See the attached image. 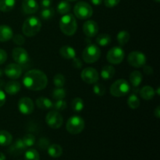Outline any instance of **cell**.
I'll return each instance as SVG.
<instances>
[{"label": "cell", "mask_w": 160, "mask_h": 160, "mask_svg": "<svg viewBox=\"0 0 160 160\" xmlns=\"http://www.w3.org/2000/svg\"><path fill=\"white\" fill-rule=\"evenodd\" d=\"M106 59L108 62L114 65L120 64L124 59V51L121 47H112L108 52Z\"/></svg>", "instance_id": "obj_9"}, {"label": "cell", "mask_w": 160, "mask_h": 160, "mask_svg": "<svg viewBox=\"0 0 160 160\" xmlns=\"http://www.w3.org/2000/svg\"><path fill=\"white\" fill-rule=\"evenodd\" d=\"M85 127L84 120L79 116H73L70 117L67 122V131L71 134H78L83 131Z\"/></svg>", "instance_id": "obj_5"}, {"label": "cell", "mask_w": 160, "mask_h": 160, "mask_svg": "<svg viewBox=\"0 0 160 160\" xmlns=\"http://www.w3.org/2000/svg\"><path fill=\"white\" fill-rule=\"evenodd\" d=\"M14 61L19 65H24L30 60V56L28 52L21 47H17L13 48L12 52Z\"/></svg>", "instance_id": "obj_12"}, {"label": "cell", "mask_w": 160, "mask_h": 160, "mask_svg": "<svg viewBox=\"0 0 160 160\" xmlns=\"http://www.w3.org/2000/svg\"><path fill=\"white\" fill-rule=\"evenodd\" d=\"M42 29V22L40 19L35 17H30L25 20L22 26L23 34L27 37H34Z\"/></svg>", "instance_id": "obj_3"}, {"label": "cell", "mask_w": 160, "mask_h": 160, "mask_svg": "<svg viewBox=\"0 0 160 160\" xmlns=\"http://www.w3.org/2000/svg\"><path fill=\"white\" fill-rule=\"evenodd\" d=\"M96 42L100 46H106L111 42V37L108 34H101L97 36Z\"/></svg>", "instance_id": "obj_32"}, {"label": "cell", "mask_w": 160, "mask_h": 160, "mask_svg": "<svg viewBox=\"0 0 160 160\" xmlns=\"http://www.w3.org/2000/svg\"><path fill=\"white\" fill-rule=\"evenodd\" d=\"M50 145L49 140L45 138H42L39 139L38 142V146L40 149L45 150L48 148V146Z\"/></svg>", "instance_id": "obj_40"}, {"label": "cell", "mask_w": 160, "mask_h": 160, "mask_svg": "<svg viewBox=\"0 0 160 160\" xmlns=\"http://www.w3.org/2000/svg\"><path fill=\"white\" fill-rule=\"evenodd\" d=\"M7 53L4 49L0 48V65H2L3 63L6 62L7 60Z\"/></svg>", "instance_id": "obj_43"}, {"label": "cell", "mask_w": 160, "mask_h": 160, "mask_svg": "<svg viewBox=\"0 0 160 160\" xmlns=\"http://www.w3.org/2000/svg\"><path fill=\"white\" fill-rule=\"evenodd\" d=\"M12 41H13L14 44L17 45H22L24 44L25 42V38L23 35L20 34H15V35L12 36Z\"/></svg>", "instance_id": "obj_41"}, {"label": "cell", "mask_w": 160, "mask_h": 160, "mask_svg": "<svg viewBox=\"0 0 160 160\" xmlns=\"http://www.w3.org/2000/svg\"><path fill=\"white\" fill-rule=\"evenodd\" d=\"M81 77L83 81L88 84H95L98 82V78H99L98 71L92 67L84 68L81 72Z\"/></svg>", "instance_id": "obj_11"}, {"label": "cell", "mask_w": 160, "mask_h": 160, "mask_svg": "<svg viewBox=\"0 0 160 160\" xmlns=\"http://www.w3.org/2000/svg\"><path fill=\"white\" fill-rule=\"evenodd\" d=\"M45 122L52 129H59L63 123V118L60 112L56 110H52L46 114Z\"/></svg>", "instance_id": "obj_8"}, {"label": "cell", "mask_w": 160, "mask_h": 160, "mask_svg": "<svg viewBox=\"0 0 160 160\" xmlns=\"http://www.w3.org/2000/svg\"><path fill=\"white\" fill-rule=\"evenodd\" d=\"M0 160H6V156L2 152H0Z\"/></svg>", "instance_id": "obj_50"}, {"label": "cell", "mask_w": 160, "mask_h": 160, "mask_svg": "<svg viewBox=\"0 0 160 160\" xmlns=\"http://www.w3.org/2000/svg\"><path fill=\"white\" fill-rule=\"evenodd\" d=\"M55 15V10L53 8H44L40 12V17L42 20H49Z\"/></svg>", "instance_id": "obj_31"}, {"label": "cell", "mask_w": 160, "mask_h": 160, "mask_svg": "<svg viewBox=\"0 0 160 160\" xmlns=\"http://www.w3.org/2000/svg\"><path fill=\"white\" fill-rule=\"evenodd\" d=\"M36 105L41 109H49L53 107V102L45 97H39L36 100Z\"/></svg>", "instance_id": "obj_24"}, {"label": "cell", "mask_w": 160, "mask_h": 160, "mask_svg": "<svg viewBox=\"0 0 160 160\" xmlns=\"http://www.w3.org/2000/svg\"><path fill=\"white\" fill-rule=\"evenodd\" d=\"M115 72L116 70L112 66H105L102 69L101 76L102 79H104L105 81H108V80L112 79L113 78L114 75H115Z\"/></svg>", "instance_id": "obj_25"}, {"label": "cell", "mask_w": 160, "mask_h": 160, "mask_svg": "<svg viewBox=\"0 0 160 160\" xmlns=\"http://www.w3.org/2000/svg\"><path fill=\"white\" fill-rule=\"evenodd\" d=\"M16 0H0V11L4 12H9L14 8Z\"/></svg>", "instance_id": "obj_27"}, {"label": "cell", "mask_w": 160, "mask_h": 160, "mask_svg": "<svg viewBox=\"0 0 160 160\" xmlns=\"http://www.w3.org/2000/svg\"><path fill=\"white\" fill-rule=\"evenodd\" d=\"M154 116L157 119H159L160 117V106H157L156 108V109L154 110Z\"/></svg>", "instance_id": "obj_48"}, {"label": "cell", "mask_w": 160, "mask_h": 160, "mask_svg": "<svg viewBox=\"0 0 160 160\" xmlns=\"http://www.w3.org/2000/svg\"><path fill=\"white\" fill-rule=\"evenodd\" d=\"M142 78H143V76H142V73L140 71H138V70L133 71L129 76L130 82L132 84L133 88L138 87L142 84Z\"/></svg>", "instance_id": "obj_22"}, {"label": "cell", "mask_w": 160, "mask_h": 160, "mask_svg": "<svg viewBox=\"0 0 160 160\" xmlns=\"http://www.w3.org/2000/svg\"><path fill=\"white\" fill-rule=\"evenodd\" d=\"M59 28L66 35H73L78 29V23L74 16L70 13H67L62 16L59 20Z\"/></svg>", "instance_id": "obj_2"}, {"label": "cell", "mask_w": 160, "mask_h": 160, "mask_svg": "<svg viewBox=\"0 0 160 160\" xmlns=\"http://www.w3.org/2000/svg\"><path fill=\"white\" fill-rule=\"evenodd\" d=\"M130 40V34L126 31H121L117 34V41L120 46L126 45Z\"/></svg>", "instance_id": "obj_30"}, {"label": "cell", "mask_w": 160, "mask_h": 160, "mask_svg": "<svg viewBox=\"0 0 160 160\" xmlns=\"http://www.w3.org/2000/svg\"><path fill=\"white\" fill-rule=\"evenodd\" d=\"M47 150H48V155L52 158H59L62 154V148L57 144L50 145Z\"/></svg>", "instance_id": "obj_26"}, {"label": "cell", "mask_w": 160, "mask_h": 160, "mask_svg": "<svg viewBox=\"0 0 160 160\" xmlns=\"http://www.w3.org/2000/svg\"><path fill=\"white\" fill-rule=\"evenodd\" d=\"M23 84L29 90L42 91L48 84V78L42 70H31L23 76Z\"/></svg>", "instance_id": "obj_1"}, {"label": "cell", "mask_w": 160, "mask_h": 160, "mask_svg": "<svg viewBox=\"0 0 160 160\" xmlns=\"http://www.w3.org/2000/svg\"><path fill=\"white\" fill-rule=\"evenodd\" d=\"M52 3V0H41V6L42 9L44 8H48L51 6Z\"/></svg>", "instance_id": "obj_45"}, {"label": "cell", "mask_w": 160, "mask_h": 160, "mask_svg": "<svg viewBox=\"0 0 160 160\" xmlns=\"http://www.w3.org/2000/svg\"><path fill=\"white\" fill-rule=\"evenodd\" d=\"M22 140H23V142L24 143L25 146L27 148H28V147H32L35 144L36 142L35 136L32 134H25L23 138H22Z\"/></svg>", "instance_id": "obj_36"}, {"label": "cell", "mask_w": 160, "mask_h": 160, "mask_svg": "<svg viewBox=\"0 0 160 160\" xmlns=\"http://www.w3.org/2000/svg\"><path fill=\"white\" fill-rule=\"evenodd\" d=\"M9 145H10V147L8 149V152L12 156H20L27 149V147L25 146L23 140L20 138L16 140L13 142V144L11 143Z\"/></svg>", "instance_id": "obj_16"}, {"label": "cell", "mask_w": 160, "mask_h": 160, "mask_svg": "<svg viewBox=\"0 0 160 160\" xmlns=\"http://www.w3.org/2000/svg\"><path fill=\"white\" fill-rule=\"evenodd\" d=\"M6 94H5L4 92L0 88V107L4 106V104L6 103Z\"/></svg>", "instance_id": "obj_46"}, {"label": "cell", "mask_w": 160, "mask_h": 160, "mask_svg": "<svg viewBox=\"0 0 160 160\" xmlns=\"http://www.w3.org/2000/svg\"><path fill=\"white\" fill-rule=\"evenodd\" d=\"M120 0H104L105 6L108 8H112L117 6L120 3Z\"/></svg>", "instance_id": "obj_42"}, {"label": "cell", "mask_w": 160, "mask_h": 160, "mask_svg": "<svg viewBox=\"0 0 160 160\" xmlns=\"http://www.w3.org/2000/svg\"><path fill=\"white\" fill-rule=\"evenodd\" d=\"M12 142V134L7 131L0 130V145L1 146H8Z\"/></svg>", "instance_id": "obj_23"}, {"label": "cell", "mask_w": 160, "mask_h": 160, "mask_svg": "<svg viewBox=\"0 0 160 160\" xmlns=\"http://www.w3.org/2000/svg\"><path fill=\"white\" fill-rule=\"evenodd\" d=\"M21 89V85L17 81H10L5 85V91L10 95H17Z\"/></svg>", "instance_id": "obj_19"}, {"label": "cell", "mask_w": 160, "mask_h": 160, "mask_svg": "<svg viewBox=\"0 0 160 160\" xmlns=\"http://www.w3.org/2000/svg\"><path fill=\"white\" fill-rule=\"evenodd\" d=\"M23 69L20 65L17 63H10L6 67L4 73L9 78L12 80H17L22 75Z\"/></svg>", "instance_id": "obj_14"}, {"label": "cell", "mask_w": 160, "mask_h": 160, "mask_svg": "<svg viewBox=\"0 0 160 160\" xmlns=\"http://www.w3.org/2000/svg\"><path fill=\"white\" fill-rule=\"evenodd\" d=\"M2 74H3V72H2V70L1 69H0V77H2Z\"/></svg>", "instance_id": "obj_52"}, {"label": "cell", "mask_w": 160, "mask_h": 160, "mask_svg": "<svg viewBox=\"0 0 160 160\" xmlns=\"http://www.w3.org/2000/svg\"><path fill=\"white\" fill-rule=\"evenodd\" d=\"M131 87L125 79H118L110 87V94L114 97H123L129 93Z\"/></svg>", "instance_id": "obj_4"}, {"label": "cell", "mask_w": 160, "mask_h": 160, "mask_svg": "<svg viewBox=\"0 0 160 160\" xmlns=\"http://www.w3.org/2000/svg\"><path fill=\"white\" fill-rule=\"evenodd\" d=\"M70 9H71V6L67 0L66 1L65 0L60 1L57 6V11L61 15H65V14L68 13Z\"/></svg>", "instance_id": "obj_29"}, {"label": "cell", "mask_w": 160, "mask_h": 160, "mask_svg": "<svg viewBox=\"0 0 160 160\" xmlns=\"http://www.w3.org/2000/svg\"><path fill=\"white\" fill-rule=\"evenodd\" d=\"M59 54L62 57L67 59H73L76 57V51L74 48L69 45H63L59 49Z\"/></svg>", "instance_id": "obj_20"}, {"label": "cell", "mask_w": 160, "mask_h": 160, "mask_svg": "<svg viewBox=\"0 0 160 160\" xmlns=\"http://www.w3.org/2000/svg\"><path fill=\"white\" fill-rule=\"evenodd\" d=\"M25 160H40V156L38 152L34 148H29L25 152Z\"/></svg>", "instance_id": "obj_34"}, {"label": "cell", "mask_w": 160, "mask_h": 160, "mask_svg": "<svg viewBox=\"0 0 160 160\" xmlns=\"http://www.w3.org/2000/svg\"><path fill=\"white\" fill-rule=\"evenodd\" d=\"M143 72L147 75H152L153 73V69L151 66H143Z\"/></svg>", "instance_id": "obj_47"}, {"label": "cell", "mask_w": 160, "mask_h": 160, "mask_svg": "<svg viewBox=\"0 0 160 160\" xmlns=\"http://www.w3.org/2000/svg\"><path fill=\"white\" fill-rule=\"evenodd\" d=\"M93 92L96 95L102 96L106 93V88H105V87L102 84H96L95 83V84L93 87Z\"/></svg>", "instance_id": "obj_39"}, {"label": "cell", "mask_w": 160, "mask_h": 160, "mask_svg": "<svg viewBox=\"0 0 160 160\" xmlns=\"http://www.w3.org/2000/svg\"><path fill=\"white\" fill-rule=\"evenodd\" d=\"M71 108L75 112H81L84 108V101H83L82 98H80V97H76V98H73L71 102Z\"/></svg>", "instance_id": "obj_28"}, {"label": "cell", "mask_w": 160, "mask_h": 160, "mask_svg": "<svg viewBox=\"0 0 160 160\" xmlns=\"http://www.w3.org/2000/svg\"><path fill=\"white\" fill-rule=\"evenodd\" d=\"M101 56V50L96 45H88L82 52L83 59L87 63H94L99 59Z\"/></svg>", "instance_id": "obj_7"}, {"label": "cell", "mask_w": 160, "mask_h": 160, "mask_svg": "<svg viewBox=\"0 0 160 160\" xmlns=\"http://www.w3.org/2000/svg\"><path fill=\"white\" fill-rule=\"evenodd\" d=\"M156 93L158 94V95H160V92H159V88H157V91H156Z\"/></svg>", "instance_id": "obj_51"}, {"label": "cell", "mask_w": 160, "mask_h": 160, "mask_svg": "<svg viewBox=\"0 0 160 160\" xmlns=\"http://www.w3.org/2000/svg\"><path fill=\"white\" fill-rule=\"evenodd\" d=\"M67 1H70V2H75V1H78V0H67Z\"/></svg>", "instance_id": "obj_54"}, {"label": "cell", "mask_w": 160, "mask_h": 160, "mask_svg": "<svg viewBox=\"0 0 160 160\" xmlns=\"http://www.w3.org/2000/svg\"><path fill=\"white\" fill-rule=\"evenodd\" d=\"M34 109V102L28 97L21 98L18 102V109L23 115H30Z\"/></svg>", "instance_id": "obj_13"}, {"label": "cell", "mask_w": 160, "mask_h": 160, "mask_svg": "<svg viewBox=\"0 0 160 160\" xmlns=\"http://www.w3.org/2000/svg\"><path fill=\"white\" fill-rule=\"evenodd\" d=\"M128 105L131 109H138L140 106V99L136 94H132L128 99Z\"/></svg>", "instance_id": "obj_33"}, {"label": "cell", "mask_w": 160, "mask_h": 160, "mask_svg": "<svg viewBox=\"0 0 160 160\" xmlns=\"http://www.w3.org/2000/svg\"><path fill=\"white\" fill-rule=\"evenodd\" d=\"M39 6L36 0H23L22 9L26 14H34L38 12Z\"/></svg>", "instance_id": "obj_17"}, {"label": "cell", "mask_w": 160, "mask_h": 160, "mask_svg": "<svg viewBox=\"0 0 160 160\" xmlns=\"http://www.w3.org/2000/svg\"><path fill=\"white\" fill-rule=\"evenodd\" d=\"M83 31L87 37H95L98 32V23L94 20H88L83 25Z\"/></svg>", "instance_id": "obj_15"}, {"label": "cell", "mask_w": 160, "mask_h": 160, "mask_svg": "<svg viewBox=\"0 0 160 160\" xmlns=\"http://www.w3.org/2000/svg\"><path fill=\"white\" fill-rule=\"evenodd\" d=\"M53 83L56 88H62L66 83V78L62 73H56L53 78Z\"/></svg>", "instance_id": "obj_37"}, {"label": "cell", "mask_w": 160, "mask_h": 160, "mask_svg": "<svg viewBox=\"0 0 160 160\" xmlns=\"http://www.w3.org/2000/svg\"><path fill=\"white\" fill-rule=\"evenodd\" d=\"M74 15L80 20H87L93 14V9L92 6L84 1L78 2L73 8Z\"/></svg>", "instance_id": "obj_6"}, {"label": "cell", "mask_w": 160, "mask_h": 160, "mask_svg": "<svg viewBox=\"0 0 160 160\" xmlns=\"http://www.w3.org/2000/svg\"><path fill=\"white\" fill-rule=\"evenodd\" d=\"M72 65L74 68L76 69H81V67H83V62L80 59L78 58H73V62H72Z\"/></svg>", "instance_id": "obj_44"}, {"label": "cell", "mask_w": 160, "mask_h": 160, "mask_svg": "<svg viewBox=\"0 0 160 160\" xmlns=\"http://www.w3.org/2000/svg\"><path fill=\"white\" fill-rule=\"evenodd\" d=\"M103 0H91L92 3L95 6H100L102 3Z\"/></svg>", "instance_id": "obj_49"}, {"label": "cell", "mask_w": 160, "mask_h": 160, "mask_svg": "<svg viewBox=\"0 0 160 160\" xmlns=\"http://www.w3.org/2000/svg\"><path fill=\"white\" fill-rule=\"evenodd\" d=\"M13 36V32L10 27L0 25V42H6L10 40Z\"/></svg>", "instance_id": "obj_18"}, {"label": "cell", "mask_w": 160, "mask_h": 160, "mask_svg": "<svg viewBox=\"0 0 160 160\" xmlns=\"http://www.w3.org/2000/svg\"><path fill=\"white\" fill-rule=\"evenodd\" d=\"M66 95H67V92L62 88H56L53 90L52 94V96L55 100L63 99Z\"/></svg>", "instance_id": "obj_35"}, {"label": "cell", "mask_w": 160, "mask_h": 160, "mask_svg": "<svg viewBox=\"0 0 160 160\" xmlns=\"http://www.w3.org/2000/svg\"><path fill=\"white\" fill-rule=\"evenodd\" d=\"M128 62L131 67L141 68L146 63V56L141 52H131L128 56Z\"/></svg>", "instance_id": "obj_10"}, {"label": "cell", "mask_w": 160, "mask_h": 160, "mask_svg": "<svg viewBox=\"0 0 160 160\" xmlns=\"http://www.w3.org/2000/svg\"><path fill=\"white\" fill-rule=\"evenodd\" d=\"M156 91L151 86H145L140 91V95L144 100H151L154 98Z\"/></svg>", "instance_id": "obj_21"}, {"label": "cell", "mask_w": 160, "mask_h": 160, "mask_svg": "<svg viewBox=\"0 0 160 160\" xmlns=\"http://www.w3.org/2000/svg\"><path fill=\"white\" fill-rule=\"evenodd\" d=\"M67 102L64 101L63 99H59V100H56L54 103H53V107L55 109V110L56 111H62L67 108Z\"/></svg>", "instance_id": "obj_38"}, {"label": "cell", "mask_w": 160, "mask_h": 160, "mask_svg": "<svg viewBox=\"0 0 160 160\" xmlns=\"http://www.w3.org/2000/svg\"><path fill=\"white\" fill-rule=\"evenodd\" d=\"M153 1L156 2H157V3H159V2H160V0H153Z\"/></svg>", "instance_id": "obj_53"}]
</instances>
